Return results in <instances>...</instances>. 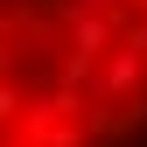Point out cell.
Returning <instances> with one entry per match:
<instances>
[{
  "instance_id": "cell-1",
  "label": "cell",
  "mask_w": 147,
  "mask_h": 147,
  "mask_svg": "<svg viewBox=\"0 0 147 147\" xmlns=\"http://www.w3.org/2000/svg\"><path fill=\"white\" fill-rule=\"evenodd\" d=\"M0 147H147V0H0Z\"/></svg>"
}]
</instances>
